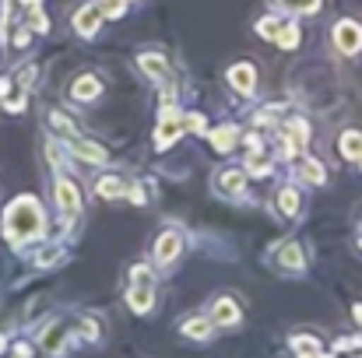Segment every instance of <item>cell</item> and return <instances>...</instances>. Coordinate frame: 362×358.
Returning a JSON list of instances; mask_svg holds the SVG:
<instances>
[{"mask_svg": "<svg viewBox=\"0 0 362 358\" xmlns=\"http://www.w3.org/2000/svg\"><path fill=\"white\" fill-rule=\"evenodd\" d=\"M71 95H74V99H81V102L95 99V95H99V78H92V74L78 78V81H74V88H71Z\"/></svg>", "mask_w": 362, "mask_h": 358, "instance_id": "e0dca14e", "label": "cell"}, {"mask_svg": "<svg viewBox=\"0 0 362 358\" xmlns=\"http://www.w3.org/2000/svg\"><path fill=\"white\" fill-rule=\"evenodd\" d=\"M99 7H103V14H106V18H120L123 11H127V0H103Z\"/></svg>", "mask_w": 362, "mask_h": 358, "instance_id": "4316f807", "label": "cell"}, {"mask_svg": "<svg viewBox=\"0 0 362 358\" xmlns=\"http://www.w3.org/2000/svg\"><path fill=\"white\" fill-rule=\"evenodd\" d=\"M356 320H362V302H359V306H356Z\"/></svg>", "mask_w": 362, "mask_h": 358, "instance_id": "f1b7e54d", "label": "cell"}, {"mask_svg": "<svg viewBox=\"0 0 362 358\" xmlns=\"http://www.w3.org/2000/svg\"><path fill=\"white\" fill-rule=\"evenodd\" d=\"M303 176H306L310 183H324V165L313 162V158H303Z\"/></svg>", "mask_w": 362, "mask_h": 358, "instance_id": "d4e9b609", "label": "cell"}, {"mask_svg": "<svg viewBox=\"0 0 362 358\" xmlns=\"http://www.w3.org/2000/svg\"><path fill=\"white\" fill-rule=\"evenodd\" d=\"M151 302H155V288H151V285H134V288L127 292V306H130L134 313H148Z\"/></svg>", "mask_w": 362, "mask_h": 358, "instance_id": "7c38bea8", "label": "cell"}, {"mask_svg": "<svg viewBox=\"0 0 362 358\" xmlns=\"http://www.w3.org/2000/svg\"><path fill=\"white\" fill-rule=\"evenodd\" d=\"M95 193L106 197V201H113V197H123V193H127V186H123V179H117V176H103V179L95 183Z\"/></svg>", "mask_w": 362, "mask_h": 358, "instance_id": "d6986e66", "label": "cell"}, {"mask_svg": "<svg viewBox=\"0 0 362 358\" xmlns=\"http://www.w3.org/2000/svg\"><path fill=\"white\" fill-rule=\"evenodd\" d=\"M215 190L226 193V197H240L243 190H246V172H243V169H226V172L215 179Z\"/></svg>", "mask_w": 362, "mask_h": 358, "instance_id": "9c48e42d", "label": "cell"}, {"mask_svg": "<svg viewBox=\"0 0 362 358\" xmlns=\"http://www.w3.org/2000/svg\"><path fill=\"white\" fill-rule=\"evenodd\" d=\"M359 162H362V158H359Z\"/></svg>", "mask_w": 362, "mask_h": 358, "instance_id": "f546056e", "label": "cell"}, {"mask_svg": "<svg viewBox=\"0 0 362 358\" xmlns=\"http://www.w3.org/2000/svg\"><path fill=\"white\" fill-rule=\"evenodd\" d=\"M274 42H278L281 49H296V46H299V25H292V21L281 25L278 35H274Z\"/></svg>", "mask_w": 362, "mask_h": 358, "instance_id": "ffe728a7", "label": "cell"}, {"mask_svg": "<svg viewBox=\"0 0 362 358\" xmlns=\"http://www.w3.org/2000/svg\"><path fill=\"white\" fill-rule=\"evenodd\" d=\"M278 208H281L285 215H299V190H296V186H285V190L278 193Z\"/></svg>", "mask_w": 362, "mask_h": 358, "instance_id": "44dd1931", "label": "cell"}, {"mask_svg": "<svg viewBox=\"0 0 362 358\" xmlns=\"http://www.w3.org/2000/svg\"><path fill=\"white\" fill-rule=\"evenodd\" d=\"M137 64H141V71H144L151 81H158V85H162V81H169V67H165V60H162V56H155V53H141V60H137Z\"/></svg>", "mask_w": 362, "mask_h": 358, "instance_id": "4fadbf2b", "label": "cell"}, {"mask_svg": "<svg viewBox=\"0 0 362 358\" xmlns=\"http://www.w3.org/2000/svg\"><path fill=\"white\" fill-rule=\"evenodd\" d=\"M57 204H60V211H64V218H67V222L81 211V193H78V186H74L67 176H60V179H57Z\"/></svg>", "mask_w": 362, "mask_h": 358, "instance_id": "3957f363", "label": "cell"}, {"mask_svg": "<svg viewBox=\"0 0 362 358\" xmlns=\"http://www.w3.org/2000/svg\"><path fill=\"white\" fill-rule=\"evenodd\" d=\"M130 281H134V285H155V274H151L148 263H134V267H130Z\"/></svg>", "mask_w": 362, "mask_h": 358, "instance_id": "603a6c76", "label": "cell"}, {"mask_svg": "<svg viewBox=\"0 0 362 358\" xmlns=\"http://www.w3.org/2000/svg\"><path fill=\"white\" fill-rule=\"evenodd\" d=\"M67 334H71V320H53V323H49L46 330H42V348L57 355V352L64 348Z\"/></svg>", "mask_w": 362, "mask_h": 358, "instance_id": "ba28073f", "label": "cell"}, {"mask_svg": "<svg viewBox=\"0 0 362 358\" xmlns=\"http://www.w3.org/2000/svg\"><path fill=\"white\" fill-rule=\"evenodd\" d=\"M180 249H183V236L180 232H162V236L155 239V263H173L176 256H180Z\"/></svg>", "mask_w": 362, "mask_h": 358, "instance_id": "8992f818", "label": "cell"}, {"mask_svg": "<svg viewBox=\"0 0 362 358\" xmlns=\"http://www.w3.org/2000/svg\"><path fill=\"white\" fill-rule=\"evenodd\" d=\"M229 81H233V88H236V92L250 95V92L257 88V71H253L250 64H236V67L229 71Z\"/></svg>", "mask_w": 362, "mask_h": 358, "instance_id": "8fae6325", "label": "cell"}, {"mask_svg": "<svg viewBox=\"0 0 362 358\" xmlns=\"http://www.w3.org/2000/svg\"><path fill=\"white\" fill-rule=\"evenodd\" d=\"M28 39H32V35H28V28H18V32H14V39H11V42H14V46H18V49H25V46H28Z\"/></svg>", "mask_w": 362, "mask_h": 358, "instance_id": "83f0119b", "label": "cell"}, {"mask_svg": "<svg viewBox=\"0 0 362 358\" xmlns=\"http://www.w3.org/2000/svg\"><path fill=\"white\" fill-rule=\"evenodd\" d=\"M341 155L352 158V162L362 158V133L359 130H345V133H341Z\"/></svg>", "mask_w": 362, "mask_h": 358, "instance_id": "ac0fdd59", "label": "cell"}, {"mask_svg": "<svg viewBox=\"0 0 362 358\" xmlns=\"http://www.w3.org/2000/svg\"><path fill=\"white\" fill-rule=\"evenodd\" d=\"M183 130H187V119L180 117V113H173V109H165V117H162L158 130H155V144H158V148H169Z\"/></svg>", "mask_w": 362, "mask_h": 358, "instance_id": "5b68a950", "label": "cell"}, {"mask_svg": "<svg viewBox=\"0 0 362 358\" xmlns=\"http://www.w3.org/2000/svg\"><path fill=\"white\" fill-rule=\"evenodd\" d=\"M35 74H39V71H35V64H25V67L18 71V78H14V81H18V88H21V92H28V88L35 85Z\"/></svg>", "mask_w": 362, "mask_h": 358, "instance_id": "cb8c5ba5", "label": "cell"}, {"mask_svg": "<svg viewBox=\"0 0 362 358\" xmlns=\"http://www.w3.org/2000/svg\"><path fill=\"white\" fill-rule=\"evenodd\" d=\"M278 263H281V267H288V270H303V263H306V256H303V246H299V242H288V246H281V256H278Z\"/></svg>", "mask_w": 362, "mask_h": 358, "instance_id": "2e32d148", "label": "cell"}, {"mask_svg": "<svg viewBox=\"0 0 362 358\" xmlns=\"http://www.w3.org/2000/svg\"><path fill=\"white\" fill-rule=\"evenodd\" d=\"M334 42H338V49L345 53V56H352V53H359L362 49V25L359 21H338L334 25Z\"/></svg>", "mask_w": 362, "mask_h": 358, "instance_id": "7a4b0ae2", "label": "cell"}, {"mask_svg": "<svg viewBox=\"0 0 362 358\" xmlns=\"http://www.w3.org/2000/svg\"><path fill=\"white\" fill-rule=\"evenodd\" d=\"M67 148H71V155H78V158H85V162H106V148H99L95 141L71 137V141H67Z\"/></svg>", "mask_w": 362, "mask_h": 358, "instance_id": "30bf717a", "label": "cell"}, {"mask_svg": "<svg viewBox=\"0 0 362 358\" xmlns=\"http://www.w3.org/2000/svg\"><path fill=\"white\" fill-rule=\"evenodd\" d=\"M211 323H218V327H233V323H240V306H236V299H229V295L215 299Z\"/></svg>", "mask_w": 362, "mask_h": 358, "instance_id": "52a82bcc", "label": "cell"}, {"mask_svg": "<svg viewBox=\"0 0 362 358\" xmlns=\"http://www.w3.org/2000/svg\"><path fill=\"white\" fill-rule=\"evenodd\" d=\"M240 141V126H233V123H226V126H218L215 133H211V144H215V151H233V144Z\"/></svg>", "mask_w": 362, "mask_h": 358, "instance_id": "5bb4252c", "label": "cell"}, {"mask_svg": "<svg viewBox=\"0 0 362 358\" xmlns=\"http://www.w3.org/2000/svg\"><path fill=\"white\" fill-rule=\"evenodd\" d=\"M4 236L14 246L28 242V239L42 236V208L32 197H18L7 211H4Z\"/></svg>", "mask_w": 362, "mask_h": 358, "instance_id": "6da1fadb", "label": "cell"}, {"mask_svg": "<svg viewBox=\"0 0 362 358\" xmlns=\"http://www.w3.org/2000/svg\"><path fill=\"white\" fill-rule=\"evenodd\" d=\"M278 28H281V21H278V18H260V21H257L260 39H274V35H278Z\"/></svg>", "mask_w": 362, "mask_h": 358, "instance_id": "484cf974", "label": "cell"}, {"mask_svg": "<svg viewBox=\"0 0 362 358\" xmlns=\"http://www.w3.org/2000/svg\"><path fill=\"white\" fill-rule=\"evenodd\" d=\"M211 320L208 316H197V320H187L180 330H183V338H190V341H208V334H211Z\"/></svg>", "mask_w": 362, "mask_h": 358, "instance_id": "9a60e30c", "label": "cell"}, {"mask_svg": "<svg viewBox=\"0 0 362 358\" xmlns=\"http://www.w3.org/2000/svg\"><path fill=\"white\" fill-rule=\"evenodd\" d=\"M278 4L292 14H317V7H320V0H278Z\"/></svg>", "mask_w": 362, "mask_h": 358, "instance_id": "7402d4cb", "label": "cell"}, {"mask_svg": "<svg viewBox=\"0 0 362 358\" xmlns=\"http://www.w3.org/2000/svg\"><path fill=\"white\" fill-rule=\"evenodd\" d=\"M103 18H106V14H103V7H99V4H85V7L74 14V32H78V35H85V39H92V35L99 32Z\"/></svg>", "mask_w": 362, "mask_h": 358, "instance_id": "277c9868", "label": "cell"}]
</instances>
